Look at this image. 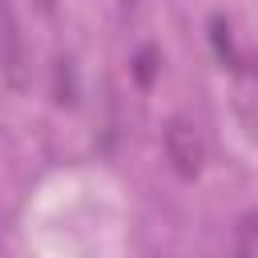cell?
I'll return each instance as SVG.
<instances>
[{
	"instance_id": "5b68a950",
	"label": "cell",
	"mask_w": 258,
	"mask_h": 258,
	"mask_svg": "<svg viewBox=\"0 0 258 258\" xmlns=\"http://www.w3.org/2000/svg\"><path fill=\"white\" fill-rule=\"evenodd\" d=\"M153 69H157V52H153V48H141V52H137V60H133L137 81H141V85H149V81H153Z\"/></svg>"
},
{
	"instance_id": "3957f363",
	"label": "cell",
	"mask_w": 258,
	"mask_h": 258,
	"mask_svg": "<svg viewBox=\"0 0 258 258\" xmlns=\"http://www.w3.org/2000/svg\"><path fill=\"white\" fill-rule=\"evenodd\" d=\"M210 44H214V52H218L222 64H238V48H234V36H230L226 16H210Z\"/></svg>"
},
{
	"instance_id": "6da1fadb",
	"label": "cell",
	"mask_w": 258,
	"mask_h": 258,
	"mask_svg": "<svg viewBox=\"0 0 258 258\" xmlns=\"http://www.w3.org/2000/svg\"><path fill=\"white\" fill-rule=\"evenodd\" d=\"M165 157H169L173 173H181V177H198V169H202V161H206L202 133H198L189 121L173 117V121L165 125Z\"/></svg>"
},
{
	"instance_id": "277c9868",
	"label": "cell",
	"mask_w": 258,
	"mask_h": 258,
	"mask_svg": "<svg viewBox=\"0 0 258 258\" xmlns=\"http://www.w3.org/2000/svg\"><path fill=\"white\" fill-rule=\"evenodd\" d=\"M56 101L73 105L77 101V77H73V60H56Z\"/></svg>"
},
{
	"instance_id": "8992f818",
	"label": "cell",
	"mask_w": 258,
	"mask_h": 258,
	"mask_svg": "<svg viewBox=\"0 0 258 258\" xmlns=\"http://www.w3.org/2000/svg\"><path fill=\"white\" fill-rule=\"evenodd\" d=\"M238 258H254V222L250 218L242 222V234H238Z\"/></svg>"
},
{
	"instance_id": "7a4b0ae2",
	"label": "cell",
	"mask_w": 258,
	"mask_h": 258,
	"mask_svg": "<svg viewBox=\"0 0 258 258\" xmlns=\"http://www.w3.org/2000/svg\"><path fill=\"white\" fill-rule=\"evenodd\" d=\"M0 69H4L8 85H16V89L24 85V44H20V32H16L12 20L0 32Z\"/></svg>"
}]
</instances>
